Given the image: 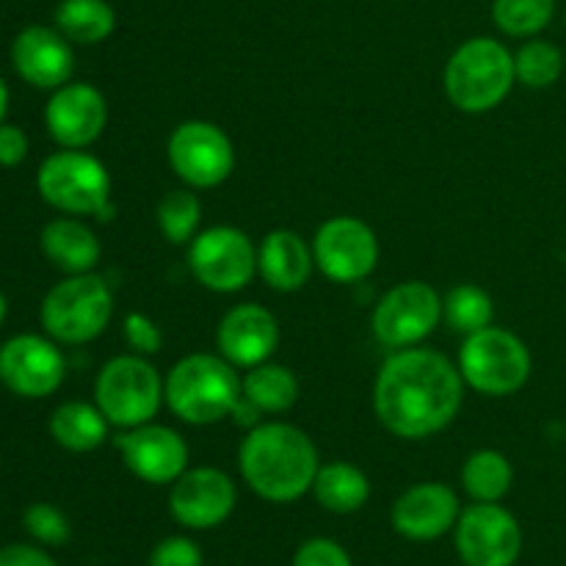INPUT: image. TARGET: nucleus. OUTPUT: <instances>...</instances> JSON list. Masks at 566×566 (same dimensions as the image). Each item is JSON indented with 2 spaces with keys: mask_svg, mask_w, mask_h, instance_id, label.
Returning a JSON list of instances; mask_svg holds the SVG:
<instances>
[{
  "mask_svg": "<svg viewBox=\"0 0 566 566\" xmlns=\"http://www.w3.org/2000/svg\"><path fill=\"white\" fill-rule=\"evenodd\" d=\"M42 252L64 274H88L99 263L97 235L77 219H55L42 230Z\"/></svg>",
  "mask_w": 566,
  "mask_h": 566,
  "instance_id": "22",
  "label": "nucleus"
},
{
  "mask_svg": "<svg viewBox=\"0 0 566 566\" xmlns=\"http://www.w3.org/2000/svg\"><path fill=\"white\" fill-rule=\"evenodd\" d=\"M108 122V103L92 83H64L53 92L44 108V125L55 144L64 149H83L97 142Z\"/></svg>",
  "mask_w": 566,
  "mask_h": 566,
  "instance_id": "17",
  "label": "nucleus"
},
{
  "mask_svg": "<svg viewBox=\"0 0 566 566\" xmlns=\"http://www.w3.org/2000/svg\"><path fill=\"white\" fill-rule=\"evenodd\" d=\"M238 468L254 495L269 503H293L318 475V451L302 429L291 423H258L241 442Z\"/></svg>",
  "mask_w": 566,
  "mask_h": 566,
  "instance_id": "2",
  "label": "nucleus"
},
{
  "mask_svg": "<svg viewBox=\"0 0 566 566\" xmlns=\"http://www.w3.org/2000/svg\"><path fill=\"white\" fill-rule=\"evenodd\" d=\"M108 420L99 412L97 403L70 401L61 403L50 418V437L59 442L64 451L88 453L108 440Z\"/></svg>",
  "mask_w": 566,
  "mask_h": 566,
  "instance_id": "23",
  "label": "nucleus"
},
{
  "mask_svg": "<svg viewBox=\"0 0 566 566\" xmlns=\"http://www.w3.org/2000/svg\"><path fill=\"white\" fill-rule=\"evenodd\" d=\"M462 514L451 486L426 481L403 492L392 506V528L409 542H434L457 528Z\"/></svg>",
  "mask_w": 566,
  "mask_h": 566,
  "instance_id": "18",
  "label": "nucleus"
},
{
  "mask_svg": "<svg viewBox=\"0 0 566 566\" xmlns=\"http://www.w3.org/2000/svg\"><path fill=\"white\" fill-rule=\"evenodd\" d=\"M442 298L429 282H401L379 298L374 310V335L387 348L418 346L437 329Z\"/></svg>",
  "mask_w": 566,
  "mask_h": 566,
  "instance_id": "11",
  "label": "nucleus"
},
{
  "mask_svg": "<svg viewBox=\"0 0 566 566\" xmlns=\"http://www.w3.org/2000/svg\"><path fill=\"white\" fill-rule=\"evenodd\" d=\"M216 343L227 363L249 370L269 363L280 343V326L274 315L260 304H238L221 318Z\"/></svg>",
  "mask_w": 566,
  "mask_h": 566,
  "instance_id": "20",
  "label": "nucleus"
},
{
  "mask_svg": "<svg viewBox=\"0 0 566 566\" xmlns=\"http://www.w3.org/2000/svg\"><path fill=\"white\" fill-rule=\"evenodd\" d=\"M114 315V293L99 276L72 274L55 287L42 302V326L53 340L88 343L108 326Z\"/></svg>",
  "mask_w": 566,
  "mask_h": 566,
  "instance_id": "8",
  "label": "nucleus"
},
{
  "mask_svg": "<svg viewBox=\"0 0 566 566\" xmlns=\"http://www.w3.org/2000/svg\"><path fill=\"white\" fill-rule=\"evenodd\" d=\"M28 155V136L17 125H0V166L14 169L25 160Z\"/></svg>",
  "mask_w": 566,
  "mask_h": 566,
  "instance_id": "36",
  "label": "nucleus"
},
{
  "mask_svg": "<svg viewBox=\"0 0 566 566\" xmlns=\"http://www.w3.org/2000/svg\"><path fill=\"white\" fill-rule=\"evenodd\" d=\"M199 219H202V205L199 197L188 188H177L169 191L158 202V227L164 232V238L169 243H188L193 241V232H197Z\"/></svg>",
  "mask_w": 566,
  "mask_h": 566,
  "instance_id": "31",
  "label": "nucleus"
},
{
  "mask_svg": "<svg viewBox=\"0 0 566 566\" xmlns=\"http://www.w3.org/2000/svg\"><path fill=\"white\" fill-rule=\"evenodd\" d=\"M293 566H354L352 556L343 551L337 542L324 539H307L293 556Z\"/></svg>",
  "mask_w": 566,
  "mask_h": 566,
  "instance_id": "34",
  "label": "nucleus"
},
{
  "mask_svg": "<svg viewBox=\"0 0 566 566\" xmlns=\"http://www.w3.org/2000/svg\"><path fill=\"white\" fill-rule=\"evenodd\" d=\"M313 249L298 232L274 230L258 249V271L265 285L280 293H293L307 285L313 274Z\"/></svg>",
  "mask_w": 566,
  "mask_h": 566,
  "instance_id": "21",
  "label": "nucleus"
},
{
  "mask_svg": "<svg viewBox=\"0 0 566 566\" xmlns=\"http://www.w3.org/2000/svg\"><path fill=\"white\" fill-rule=\"evenodd\" d=\"M512 462L490 448L470 453L462 468V486L475 503H501L512 490Z\"/></svg>",
  "mask_w": 566,
  "mask_h": 566,
  "instance_id": "27",
  "label": "nucleus"
},
{
  "mask_svg": "<svg viewBox=\"0 0 566 566\" xmlns=\"http://www.w3.org/2000/svg\"><path fill=\"white\" fill-rule=\"evenodd\" d=\"M122 332H125V340L130 343L142 357H147V354H158L160 346H164V332H160V326L142 313L127 315Z\"/></svg>",
  "mask_w": 566,
  "mask_h": 566,
  "instance_id": "35",
  "label": "nucleus"
},
{
  "mask_svg": "<svg viewBox=\"0 0 566 566\" xmlns=\"http://www.w3.org/2000/svg\"><path fill=\"white\" fill-rule=\"evenodd\" d=\"M517 81L528 88H547L562 77L564 55L562 50L545 39H531L514 55Z\"/></svg>",
  "mask_w": 566,
  "mask_h": 566,
  "instance_id": "30",
  "label": "nucleus"
},
{
  "mask_svg": "<svg viewBox=\"0 0 566 566\" xmlns=\"http://www.w3.org/2000/svg\"><path fill=\"white\" fill-rule=\"evenodd\" d=\"M492 315H495V307H492L490 293L475 285H459L442 298V318L453 332H462V335H473L492 326Z\"/></svg>",
  "mask_w": 566,
  "mask_h": 566,
  "instance_id": "28",
  "label": "nucleus"
},
{
  "mask_svg": "<svg viewBox=\"0 0 566 566\" xmlns=\"http://www.w3.org/2000/svg\"><path fill=\"white\" fill-rule=\"evenodd\" d=\"M6 108H9V88H6L3 77H0V125L6 119Z\"/></svg>",
  "mask_w": 566,
  "mask_h": 566,
  "instance_id": "38",
  "label": "nucleus"
},
{
  "mask_svg": "<svg viewBox=\"0 0 566 566\" xmlns=\"http://www.w3.org/2000/svg\"><path fill=\"white\" fill-rule=\"evenodd\" d=\"M11 61L17 75L36 88H59L70 83L75 70L70 39L59 28L31 25L17 33L11 44Z\"/></svg>",
  "mask_w": 566,
  "mask_h": 566,
  "instance_id": "19",
  "label": "nucleus"
},
{
  "mask_svg": "<svg viewBox=\"0 0 566 566\" xmlns=\"http://www.w3.org/2000/svg\"><path fill=\"white\" fill-rule=\"evenodd\" d=\"M315 265L335 282H359L379 263V241L365 221L337 216L324 221L313 241Z\"/></svg>",
  "mask_w": 566,
  "mask_h": 566,
  "instance_id": "13",
  "label": "nucleus"
},
{
  "mask_svg": "<svg viewBox=\"0 0 566 566\" xmlns=\"http://www.w3.org/2000/svg\"><path fill=\"white\" fill-rule=\"evenodd\" d=\"M55 28L70 42L97 44L114 33L116 14L108 0H61L55 9Z\"/></svg>",
  "mask_w": 566,
  "mask_h": 566,
  "instance_id": "25",
  "label": "nucleus"
},
{
  "mask_svg": "<svg viewBox=\"0 0 566 566\" xmlns=\"http://www.w3.org/2000/svg\"><path fill=\"white\" fill-rule=\"evenodd\" d=\"M514 83H517L514 55L497 39H468L448 59V99L464 114H484L497 108L509 97Z\"/></svg>",
  "mask_w": 566,
  "mask_h": 566,
  "instance_id": "4",
  "label": "nucleus"
},
{
  "mask_svg": "<svg viewBox=\"0 0 566 566\" xmlns=\"http://www.w3.org/2000/svg\"><path fill=\"white\" fill-rule=\"evenodd\" d=\"M164 398L171 412L191 426H210L230 418L241 401L235 365L216 354H191L169 370Z\"/></svg>",
  "mask_w": 566,
  "mask_h": 566,
  "instance_id": "3",
  "label": "nucleus"
},
{
  "mask_svg": "<svg viewBox=\"0 0 566 566\" xmlns=\"http://www.w3.org/2000/svg\"><path fill=\"white\" fill-rule=\"evenodd\" d=\"M241 392L247 401H252L260 412L280 415L296 403L298 379L282 365H254L241 379Z\"/></svg>",
  "mask_w": 566,
  "mask_h": 566,
  "instance_id": "26",
  "label": "nucleus"
},
{
  "mask_svg": "<svg viewBox=\"0 0 566 566\" xmlns=\"http://www.w3.org/2000/svg\"><path fill=\"white\" fill-rule=\"evenodd\" d=\"M122 462L147 484H175L188 470V446L169 426L144 423L114 437Z\"/></svg>",
  "mask_w": 566,
  "mask_h": 566,
  "instance_id": "15",
  "label": "nucleus"
},
{
  "mask_svg": "<svg viewBox=\"0 0 566 566\" xmlns=\"http://www.w3.org/2000/svg\"><path fill=\"white\" fill-rule=\"evenodd\" d=\"M188 265L208 291L235 293L258 274V249L235 227L199 232L188 247Z\"/></svg>",
  "mask_w": 566,
  "mask_h": 566,
  "instance_id": "10",
  "label": "nucleus"
},
{
  "mask_svg": "<svg viewBox=\"0 0 566 566\" xmlns=\"http://www.w3.org/2000/svg\"><path fill=\"white\" fill-rule=\"evenodd\" d=\"M556 14V0H495L492 17L506 36L531 39L545 31Z\"/></svg>",
  "mask_w": 566,
  "mask_h": 566,
  "instance_id": "29",
  "label": "nucleus"
},
{
  "mask_svg": "<svg viewBox=\"0 0 566 566\" xmlns=\"http://www.w3.org/2000/svg\"><path fill=\"white\" fill-rule=\"evenodd\" d=\"M453 542L464 566H514L523 553V531L501 503H473L453 528Z\"/></svg>",
  "mask_w": 566,
  "mask_h": 566,
  "instance_id": "9",
  "label": "nucleus"
},
{
  "mask_svg": "<svg viewBox=\"0 0 566 566\" xmlns=\"http://www.w3.org/2000/svg\"><path fill=\"white\" fill-rule=\"evenodd\" d=\"M464 379L457 365L431 348H401L381 365L374 407L387 431L401 440H426L462 409Z\"/></svg>",
  "mask_w": 566,
  "mask_h": 566,
  "instance_id": "1",
  "label": "nucleus"
},
{
  "mask_svg": "<svg viewBox=\"0 0 566 566\" xmlns=\"http://www.w3.org/2000/svg\"><path fill=\"white\" fill-rule=\"evenodd\" d=\"M3 318H6V298L3 293H0V324H3Z\"/></svg>",
  "mask_w": 566,
  "mask_h": 566,
  "instance_id": "39",
  "label": "nucleus"
},
{
  "mask_svg": "<svg viewBox=\"0 0 566 566\" xmlns=\"http://www.w3.org/2000/svg\"><path fill=\"white\" fill-rule=\"evenodd\" d=\"M36 188L50 208L70 216L111 219V177L94 155L81 149H61L50 155L36 175Z\"/></svg>",
  "mask_w": 566,
  "mask_h": 566,
  "instance_id": "5",
  "label": "nucleus"
},
{
  "mask_svg": "<svg viewBox=\"0 0 566 566\" xmlns=\"http://www.w3.org/2000/svg\"><path fill=\"white\" fill-rule=\"evenodd\" d=\"M0 566H55L53 558L33 545L0 547Z\"/></svg>",
  "mask_w": 566,
  "mask_h": 566,
  "instance_id": "37",
  "label": "nucleus"
},
{
  "mask_svg": "<svg viewBox=\"0 0 566 566\" xmlns=\"http://www.w3.org/2000/svg\"><path fill=\"white\" fill-rule=\"evenodd\" d=\"M235 497L230 475L216 468H193L171 484L169 512L182 528L210 531L230 517Z\"/></svg>",
  "mask_w": 566,
  "mask_h": 566,
  "instance_id": "16",
  "label": "nucleus"
},
{
  "mask_svg": "<svg viewBox=\"0 0 566 566\" xmlns=\"http://www.w3.org/2000/svg\"><path fill=\"white\" fill-rule=\"evenodd\" d=\"M99 412L116 429H136L149 423L158 415L164 398L155 365H149L142 354H122L103 365L94 385Z\"/></svg>",
  "mask_w": 566,
  "mask_h": 566,
  "instance_id": "6",
  "label": "nucleus"
},
{
  "mask_svg": "<svg viewBox=\"0 0 566 566\" xmlns=\"http://www.w3.org/2000/svg\"><path fill=\"white\" fill-rule=\"evenodd\" d=\"M202 547L188 536H166L149 553L147 566H202Z\"/></svg>",
  "mask_w": 566,
  "mask_h": 566,
  "instance_id": "33",
  "label": "nucleus"
},
{
  "mask_svg": "<svg viewBox=\"0 0 566 566\" xmlns=\"http://www.w3.org/2000/svg\"><path fill=\"white\" fill-rule=\"evenodd\" d=\"M22 525L44 547H61L72 536L70 520L53 503H33V506H28L25 514H22Z\"/></svg>",
  "mask_w": 566,
  "mask_h": 566,
  "instance_id": "32",
  "label": "nucleus"
},
{
  "mask_svg": "<svg viewBox=\"0 0 566 566\" xmlns=\"http://www.w3.org/2000/svg\"><path fill=\"white\" fill-rule=\"evenodd\" d=\"M66 363L55 343L17 335L0 346V381L20 398H48L61 387Z\"/></svg>",
  "mask_w": 566,
  "mask_h": 566,
  "instance_id": "14",
  "label": "nucleus"
},
{
  "mask_svg": "<svg viewBox=\"0 0 566 566\" xmlns=\"http://www.w3.org/2000/svg\"><path fill=\"white\" fill-rule=\"evenodd\" d=\"M459 374L464 385L481 396H512L528 381L531 352L514 332L486 326L464 340L459 352Z\"/></svg>",
  "mask_w": 566,
  "mask_h": 566,
  "instance_id": "7",
  "label": "nucleus"
},
{
  "mask_svg": "<svg viewBox=\"0 0 566 566\" xmlns=\"http://www.w3.org/2000/svg\"><path fill=\"white\" fill-rule=\"evenodd\" d=\"M169 166L191 188H216L232 175L235 149L227 133L213 122L191 119L169 136Z\"/></svg>",
  "mask_w": 566,
  "mask_h": 566,
  "instance_id": "12",
  "label": "nucleus"
},
{
  "mask_svg": "<svg viewBox=\"0 0 566 566\" xmlns=\"http://www.w3.org/2000/svg\"><path fill=\"white\" fill-rule=\"evenodd\" d=\"M315 501L332 514H354L368 503L370 481L357 464L329 462L321 464L313 481Z\"/></svg>",
  "mask_w": 566,
  "mask_h": 566,
  "instance_id": "24",
  "label": "nucleus"
}]
</instances>
